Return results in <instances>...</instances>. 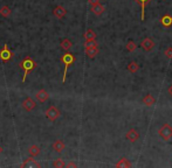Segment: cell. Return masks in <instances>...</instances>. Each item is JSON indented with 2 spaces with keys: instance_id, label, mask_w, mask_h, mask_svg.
<instances>
[{
  "instance_id": "obj_1",
  "label": "cell",
  "mask_w": 172,
  "mask_h": 168,
  "mask_svg": "<svg viewBox=\"0 0 172 168\" xmlns=\"http://www.w3.org/2000/svg\"><path fill=\"white\" fill-rule=\"evenodd\" d=\"M19 67H20V69H22L23 70V75H22V82H25L27 78V76H28V74L31 72V71H33L34 69H35L36 67V63L35 61L33 60L32 57H29V56H26V57L23 58V60H21V62L19 63Z\"/></svg>"
},
{
  "instance_id": "obj_2",
  "label": "cell",
  "mask_w": 172,
  "mask_h": 168,
  "mask_svg": "<svg viewBox=\"0 0 172 168\" xmlns=\"http://www.w3.org/2000/svg\"><path fill=\"white\" fill-rule=\"evenodd\" d=\"M75 55L71 53H68L67 52L66 54H63L61 57H60V62L65 64V72H63V78H62V83L66 82V78H67V72H68V68L75 62Z\"/></svg>"
},
{
  "instance_id": "obj_3",
  "label": "cell",
  "mask_w": 172,
  "mask_h": 168,
  "mask_svg": "<svg viewBox=\"0 0 172 168\" xmlns=\"http://www.w3.org/2000/svg\"><path fill=\"white\" fill-rule=\"evenodd\" d=\"M14 57V54L11 52V49L8 48V46L7 43L4 44V47L0 49V61L1 62H9V61H12Z\"/></svg>"
},
{
  "instance_id": "obj_4",
  "label": "cell",
  "mask_w": 172,
  "mask_h": 168,
  "mask_svg": "<svg viewBox=\"0 0 172 168\" xmlns=\"http://www.w3.org/2000/svg\"><path fill=\"white\" fill-rule=\"evenodd\" d=\"M158 134H159V137L162 138L163 140L169 141V140L172 138V126L169 124H164L162 127L159 128Z\"/></svg>"
},
{
  "instance_id": "obj_5",
  "label": "cell",
  "mask_w": 172,
  "mask_h": 168,
  "mask_svg": "<svg viewBox=\"0 0 172 168\" xmlns=\"http://www.w3.org/2000/svg\"><path fill=\"white\" fill-rule=\"evenodd\" d=\"M60 116H61V112L55 106H49L48 109H47V111H46V117L50 121H55Z\"/></svg>"
},
{
  "instance_id": "obj_6",
  "label": "cell",
  "mask_w": 172,
  "mask_h": 168,
  "mask_svg": "<svg viewBox=\"0 0 172 168\" xmlns=\"http://www.w3.org/2000/svg\"><path fill=\"white\" fill-rule=\"evenodd\" d=\"M20 167H22V168H27V167H35V168H40L41 167V165L36 161L35 159H33V158H28V159H26L23 162H22L21 165H20Z\"/></svg>"
},
{
  "instance_id": "obj_7",
  "label": "cell",
  "mask_w": 172,
  "mask_h": 168,
  "mask_svg": "<svg viewBox=\"0 0 172 168\" xmlns=\"http://www.w3.org/2000/svg\"><path fill=\"white\" fill-rule=\"evenodd\" d=\"M141 47L142 49H144L145 52H150V50H152V49L154 48V40L150 39V37H146V39H144V40L141 42Z\"/></svg>"
},
{
  "instance_id": "obj_8",
  "label": "cell",
  "mask_w": 172,
  "mask_h": 168,
  "mask_svg": "<svg viewBox=\"0 0 172 168\" xmlns=\"http://www.w3.org/2000/svg\"><path fill=\"white\" fill-rule=\"evenodd\" d=\"M21 105L26 111H32V110H34V109H35L36 103H35V101H34V99H32L31 97H27L26 99L22 102Z\"/></svg>"
},
{
  "instance_id": "obj_9",
  "label": "cell",
  "mask_w": 172,
  "mask_h": 168,
  "mask_svg": "<svg viewBox=\"0 0 172 168\" xmlns=\"http://www.w3.org/2000/svg\"><path fill=\"white\" fill-rule=\"evenodd\" d=\"M137 4L141 6V20L142 21H144L145 20V7L148 5L150 4L152 0H135Z\"/></svg>"
},
{
  "instance_id": "obj_10",
  "label": "cell",
  "mask_w": 172,
  "mask_h": 168,
  "mask_svg": "<svg viewBox=\"0 0 172 168\" xmlns=\"http://www.w3.org/2000/svg\"><path fill=\"white\" fill-rule=\"evenodd\" d=\"M127 139H128L130 142H136L138 139H139V133L137 132L135 128H130L128 132H127Z\"/></svg>"
},
{
  "instance_id": "obj_11",
  "label": "cell",
  "mask_w": 172,
  "mask_h": 168,
  "mask_svg": "<svg viewBox=\"0 0 172 168\" xmlns=\"http://www.w3.org/2000/svg\"><path fill=\"white\" fill-rule=\"evenodd\" d=\"M35 98H36V101H38V102L44 103L49 98V95H48V92H47L46 90H44V89H42V90H40V91H38V92H36Z\"/></svg>"
},
{
  "instance_id": "obj_12",
  "label": "cell",
  "mask_w": 172,
  "mask_h": 168,
  "mask_svg": "<svg viewBox=\"0 0 172 168\" xmlns=\"http://www.w3.org/2000/svg\"><path fill=\"white\" fill-rule=\"evenodd\" d=\"M66 13H67V11L63 6H56L53 11V14L55 15V18H57V19H63L65 18V15H66Z\"/></svg>"
},
{
  "instance_id": "obj_13",
  "label": "cell",
  "mask_w": 172,
  "mask_h": 168,
  "mask_svg": "<svg viewBox=\"0 0 172 168\" xmlns=\"http://www.w3.org/2000/svg\"><path fill=\"white\" fill-rule=\"evenodd\" d=\"M90 11H91L95 15H101V14L106 11V7L98 2V4H96V5H91V8H90Z\"/></svg>"
},
{
  "instance_id": "obj_14",
  "label": "cell",
  "mask_w": 172,
  "mask_h": 168,
  "mask_svg": "<svg viewBox=\"0 0 172 168\" xmlns=\"http://www.w3.org/2000/svg\"><path fill=\"white\" fill-rule=\"evenodd\" d=\"M65 147H66V145H65V142L62 140H56L53 144V150L55 152H57V153H62L65 151Z\"/></svg>"
},
{
  "instance_id": "obj_15",
  "label": "cell",
  "mask_w": 172,
  "mask_h": 168,
  "mask_svg": "<svg viewBox=\"0 0 172 168\" xmlns=\"http://www.w3.org/2000/svg\"><path fill=\"white\" fill-rule=\"evenodd\" d=\"M160 23L164 27H170L172 25V17L169 14H165L160 18Z\"/></svg>"
},
{
  "instance_id": "obj_16",
  "label": "cell",
  "mask_w": 172,
  "mask_h": 168,
  "mask_svg": "<svg viewBox=\"0 0 172 168\" xmlns=\"http://www.w3.org/2000/svg\"><path fill=\"white\" fill-rule=\"evenodd\" d=\"M98 52H100L98 47H94V48H88V49H86V55H87V56H88L89 58H94V57H96V55L98 54Z\"/></svg>"
},
{
  "instance_id": "obj_17",
  "label": "cell",
  "mask_w": 172,
  "mask_h": 168,
  "mask_svg": "<svg viewBox=\"0 0 172 168\" xmlns=\"http://www.w3.org/2000/svg\"><path fill=\"white\" fill-rule=\"evenodd\" d=\"M143 104L146 106L154 105V104H156V98L152 95H146L145 97L143 98Z\"/></svg>"
},
{
  "instance_id": "obj_18",
  "label": "cell",
  "mask_w": 172,
  "mask_h": 168,
  "mask_svg": "<svg viewBox=\"0 0 172 168\" xmlns=\"http://www.w3.org/2000/svg\"><path fill=\"white\" fill-rule=\"evenodd\" d=\"M116 167L117 168H129L131 167V164L129 162V160L127 158H122V159L118 160V162L116 164Z\"/></svg>"
},
{
  "instance_id": "obj_19",
  "label": "cell",
  "mask_w": 172,
  "mask_h": 168,
  "mask_svg": "<svg viewBox=\"0 0 172 168\" xmlns=\"http://www.w3.org/2000/svg\"><path fill=\"white\" fill-rule=\"evenodd\" d=\"M60 46H61V48L63 49V50L68 52V50H69V49L73 47V42H71L70 40H68V39H63V40L61 41Z\"/></svg>"
},
{
  "instance_id": "obj_20",
  "label": "cell",
  "mask_w": 172,
  "mask_h": 168,
  "mask_svg": "<svg viewBox=\"0 0 172 168\" xmlns=\"http://www.w3.org/2000/svg\"><path fill=\"white\" fill-rule=\"evenodd\" d=\"M83 36L86 40H95L96 39V33L93 29H87V32L84 33Z\"/></svg>"
},
{
  "instance_id": "obj_21",
  "label": "cell",
  "mask_w": 172,
  "mask_h": 168,
  "mask_svg": "<svg viewBox=\"0 0 172 168\" xmlns=\"http://www.w3.org/2000/svg\"><path fill=\"white\" fill-rule=\"evenodd\" d=\"M28 153H29L31 156H36V155H39L40 154V147L36 146V145H33V146H31L29 148H28Z\"/></svg>"
},
{
  "instance_id": "obj_22",
  "label": "cell",
  "mask_w": 172,
  "mask_h": 168,
  "mask_svg": "<svg viewBox=\"0 0 172 168\" xmlns=\"http://www.w3.org/2000/svg\"><path fill=\"white\" fill-rule=\"evenodd\" d=\"M11 8H9L8 6H3L1 8H0V15H3L4 18H8L9 15H11Z\"/></svg>"
},
{
  "instance_id": "obj_23",
  "label": "cell",
  "mask_w": 172,
  "mask_h": 168,
  "mask_svg": "<svg viewBox=\"0 0 172 168\" xmlns=\"http://www.w3.org/2000/svg\"><path fill=\"white\" fill-rule=\"evenodd\" d=\"M127 68H128V70L130 71V72H133H133H137V71H138V69H139V66H138V63L133 61V62L129 63Z\"/></svg>"
},
{
  "instance_id": "obj_24",
  "label": "cell",
  "mask_w": 172,
  "mask_h": 168,
  "mask_svg": "<svg viewBox=\"0 0 172 168\" xmlns=\"http://www.w3.org/2000/svg\"><path fill=\"white\" fill-rule=\"evenodd\" d=\"M94 47H98L96 40H86V42H84V48L88 49V48H94Z\"/></svg>"
},
{
  "instance_id": "obj_25",
  "label": "cell",
  "mask_w": 172,
  "mask_h": 168,
  "mask_svg": "<svg viewBox=\"0 0 172 168\" xmlns=\"http://www.w3.org/2000/svg\"><path fill=\"white\" fill-rule=\"evenodd\" d=\"M125 48H127L128 52H135L136 48H137V44L135 43L133 40H129L128 43H127V46H125Z\"/></svg>"
},
{
  "instance_id": "obj_26",
  "label": "cell",
  "mask_w": 172,
  "mask_h": 168,
  "mask_svg": "<svg viewBox=\"0 0 172 168\" xmlns=\"http://www.w3.org/2000/svg\"><path fill=\"white\" fill-rule=\"evenodd\" d=\"M53 167H56V168L66 167V164L63 162V160H62L61 158H59V159L54 160V162H53Z\"/></svg>"
},
{
  "instance_id": "obj_27",
  "label": "cell",
  "mask_w": 172,
  "mask_h": 168,
  "mask_svg": "<svg viewBox=\"0 0 172 168\" xmlns=\"http://www.w3.org/2000/svg\"><path fill=\"white\" fill-rule=\"evenodd\" d=\"M165 56L168 58H172V47H169L166 50H165Z\"/></svg>"
},
{
  "instance_id": "obj_28",
  "label": "cell",
  "mask_w": 172,
  "mask_h": 168,
  "mask_svg": "<svg viewBox=\"0 0 172 168\" xmlns=\"http://www.w3.org/2000/svg\"><path fill=\"white\" fill-rule=\"evenodd\" d=\"M88 2L90 5H96V4L100 2V0H88Z\"/></svg>"
},
{
  "instance_id": "obj_29",
  "label": "cell",
  "mask_w": 172,
  "mask_h": 168,
  "mask_svg": "<svg viewBox=\"0 0 172 168\" xmlns=\"http://www.w3.org/2000/svg\"><path fill=\"white\" fill-rule=\"evenodd\" d=\"M67 167H73V168H75V167H77V165L74 164V162H68V165H67Z\"/></svg>"
},
{
  "instance_id": "obj_30",
  "label": "cell",
  "mask_w": 172,
  "mask_h": 168,
  "mask_svg": "<svg viewBox=\"0 0 172 168\" xmlns=\"http://www.w3.org/2000/svg\"><path fill=\"white\" fill-rule=\"evenodd\" d=\"M168 92H169V95H170V96H171V97H172V84H171V85H170V86H169Z\"/></svg>"
},
{
  "instance_id": "obj_31",
  "label": "cell",
  "mask_w": 172,
  "mask_h": 168,
  "mask_svg": "<svg viewBox=\"0 0 172 168\" xmlns=\"http://www.w3.org/2000/svg\"><path fill=\"white\" fill-rule=\"evenodd\" d=\"M1 152H3V147L0 146V153H1Z\"/></svg>"
},
{
  "instance_id": "obj_32",
  "label": "cell",
  "mask_w": 172,
  "mask_h": 168,
  "mask_svg": "<svg viewBox=\"0 0 172 168\" xmlns=\"http://www.w3.org/2000/svg\"><path fill=\"white\" fill-rule=\"evenodd\" d=\"M162 1H165V0H162Z\"/></svg>"
}]
</instances>
